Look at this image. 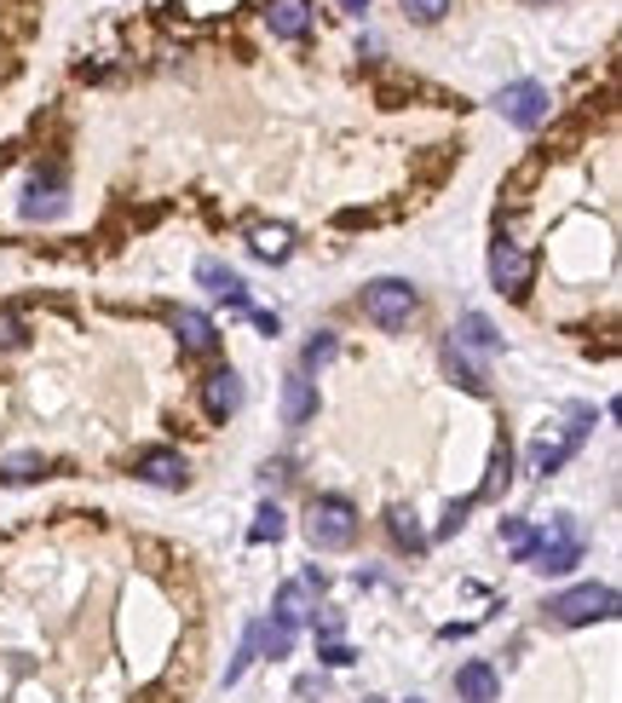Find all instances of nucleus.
Segmentation results:
<instances>
[{
	"mask_svg": "<svg viewBox=\"0 0 622 703\" xmlns=\"http://www.w3.org/2000/svg\"><path fill=\"white\" fill-rule=\"evenodd\" d=\"M455 352H496L501 347V335L490 329V317L485 312H461V324H455V340H450Z\"/></svg>",
	"mask_w": 622,
	"mask_h": 703,
	"instance_id": "f8f14e48",
	"label": "nucleus"
},
{
	"mask_svg": "<svg viewBox=\"0 0 622 703\" xmlns=\"http://www.w3.org/2000/svg\"><path fill=\"white\" fill-rule=\"evenodd\" d=\"M283 531H289V525H283V508H271V501H266V508L254 513V531H248V536H254V542H277Z\"/></svg>",
	"mask_w": 622,
	"mask_h": 703,
	"instance_id": "4be33fe9",
	"label": "nucleus"
},
{
	"mask_svg": "<svg viewBox=\"0 0 622 703\" xmlns=\"http://www.w3.org/2000/svg\"><path fill=\"white\" fill-rule=\"evenodd\" d=\"M404 7V17H415V24H438V17L450 12V0H398Z\"/></svg>",
	"mask_w": 622,
	"mask_h": 703,
	"instance_id": "b1692460",
	"label": "nucleus"
},
{
	"mask_svg": "<svg viewBox=\"0 0 622 703\" xmlns=\"http://www.w3.org/2000/svg\"><path fill=\"white\" fill-rule=\"evenodd\" d=\"M387 519H392V536H398V548H410V554H420V548H427V536H420V525H415V513H410V508H392Z\"/></svg>",
	"mask_w": 622,
	"mask_h": 703,
	"instance_id": "aec40b11",
	"label": "nucleus"
},
{
	"mask_svg": "<svg viewBox=\"0 0 622 703\" xmlns=\"http://www.w3.org/2000/svg\"><path fill=\"white\" fill-rule=\"evenodd\" d=\"M553 622H565V629H582V622H606L617 617V589H606V582H582V589H565L553 599Z\"/></svg>",
	"mask_w": 622,
	"mask_h": 703,
	"instance_id": "7ed1b4c3",
	"label": "nucleus"
},
{
	"mask_svg": "<svg viewBox=\"0 0 622 703\" xmlns=\"http://www.w3.org/2000/svg\"><path fill=\"white\" fill-rule=\"evenodd\" d=\"M473 501H478V496H467V501H450V513H444V525H438V536H455L461 525H467V513H473Z\"/></svg>",
	"mask_w": 622,
	"mask_h": 703,
	"instance_id": "bb28decb",
	"label": "nucleus"
},
{
	"mask_svg": "<svg viewBox=\"0 0 622 703\" xmlns=\"http://www.w3.org/2000/svg\"><path fill=\"white\" fill-rule=\"evenodd\" d=\"M24 324H17V312H7V306H0V352H17V347H24Z\"/></svg>",
	"mask_w": 622,
	"mask_h": 703,
	"instance_id": "393cba45",
	"label": "nucleus"
},
{
	"mask_svg": "<svg viewBox=\"0 0 622 703\" xmlns=\"http://www.w3.org/2000/svg\"><path fill=\"white\" fill-rule=\"evenodd\" d=\"M340 7H346V12H357V17H364V12H369V0H340Z\"/></svg>",
	"mask_w": 622,
	"mask_h": 703,
	"instance_id": "c85d7f7f",
	"label": "nucleus"
},
{
	"mask_svg": "<svg viewBox=\"0 0 622 703\" xmlns=\"http://www.w3.org/2000/svg\"><path fill=\"white\" fill-rule=\"evenodd\" d=\"M455 692H461V703H496L501 698V675L490 669V663H461L455 669Z\"/></svg>",
	"mask_w": 622,
	"mask_h": 703,
	"instance_id": "1a4fd4ad",
	"label": "nucleus"
},
{
	"mask_svg": "<svg viewBox=\"0 0 622 703\" xmlns=\"http://www.w3.org/2000/svg\"><path fill=\"white\" fill-rule=\"evenodd\" d=\"M289 249H294V231L289 226H259L254 231V254L259 259H289Z\"/></svg>",
	"mask_w": 622,
	"mask_h": 703,
	"instance_id": "dca6fc26",
	"label": "nucleus"
},
{
	"mask_svg": "<svg viewBox=\"0 0 622 703\" xmlns=\"http://www.w3.org/2000/svg\"><path fill=\"white\" fill-rule=\"evenodd\" d=\"M266 24L283 41H300L312 29V0H266Z\"/></svg>",
	"mask_w": 622,
	"mask_h": 703,
	"instance_id": "9d476101",
	"label": "nucleus"
},
{
	"mask_svg": "<svg viewBox=\"0 0 622 703\" xmlns=\"http://www.w3.org/2000/svg\"><path fill=\"white\" fill-rule=\"evenodd\" d=\"M444 364H450V375H455V380H461V387H467V392H490V380H485V369H478V364H473L467 352H455V347H444Z\"/></svg>",
	"mask_w": 622,
	"mask_h": 703,
	"instance_id": "a211bd4d",
	"label": "nucleus"
},
{
	"mask_svg": "<svg viewBox=\"0 0 622 703\" xmlns=\"http://www.w3.org/2000/svg\"><path fill=\"white\" fill-rule=\"evenodd\" d=\"M254 640H259V646H266V657H289V652H294V622L271 617L266 629H254Z\"/></svg>",
	"mask_w": 622,
	"mask_h": 703,
	"instance_id": "f3484780",
	"label": "nucleus"
},
{
	"mask_svg": "<svg viewBox=\"0 0 622 703\" xmlns=\"http://www.w3.org/2000/svg\"><path fill=\"white\" fill-rule=\"evenodd\" d=\"M530 254L519 249V243H508V237H496L490 243V283L501 289V294H513V300H525L530 294Z\"/></svg>",
	"mask_w": 622,
	"mask_h": 703,
	"instance_id": "39448f33",
	"label": "nucleus"
},
{
	"mask_svg": "<svg viewBox=\"0 0 622 703\" xmlns=\"http://www.w3.org/2000/svg\"><path fill=\"white\" fill-rule=\"evenodd\" d=\"M317 657H324L329 669H346V663H352V646H340V640H324V652H317Z\"/></svg>",
	"mask_w": 622,
	"mask_h": 703,
	"instance_id": "cd10ccee",
	"label": "nucleus"
},
{
	"mask_svg": "<svg viewBox=\"0 0 622 703\" xmlns=\"http://www.w3.org/2000/svg\"><path fill=\"white\" fill-rule=\"evenodd\" d=\"M364 317L375 329H404L415 317V289L404 283V277H375V283L364 289Z\"/></svg>",
	"mask_w": 622,
	"mask_h": 703,
	"instance_id": "f03ea898",
	"label": "nucleus"
},
{
	"mask_svg": "<svg viewBox=\"0 0 622 703\" xmlns=\"http://www.w3.org/2000/svg\"><path fill=\"white\" fill-rule=\"evenodd\" d=\"M133 473L145 478V485H156V490H185V478H191L185 456H179V450H168V445H150V450H138V456H133Z\"/></svg>",
	"mask_w": 622,
	"mask_h": 703,
	"instance_id": "0eeeda50",
	"label": "nucleus"
},
{
	"mask_svg": "<svg viewBox=\"0 0 622 703\" xmlns=\"http://www.w3.org/2000/svg\"><path fill=\"white\" fill-rule=\"evenodd\" d=\"M277 617L294 622V629L312 617V611H306V582H283V594H277Z\"/></svg>",
	"mask_w": 622,
	"mask_h": 703,
	"instance_id": "6ab92c4d",
	"label": "nucleus"
},
{
	"mask_svg": "<svg viewBox=\"0 0 622 703\" xmlns=\"http://www.w3.org/2000/svg\"><path fill=\"white\" fill-rule=\"evenodd\" d=\"M312 415H317V387L306 375H289L283 380V427H306Z\"/></svg>",
	"mask_w": 622,
	"mask_h": 703,
	"instance_id": "9b49d317",
	"label": "nucleus"
},
{
	"mask_svg": "<svg viewBox=\"0 0 622 703\" xmlns=\"http://www.w3.org/2000/svg\"><path fill=\"white\" fill-rule=\"evenodd\" d=\"M196 283L214 289L219 300H231V306H243V277H236L225 259H203V266H196Z\"/></svg>",
	"mask_w": 622,
	"mask_h": 703,
	"instance_id": "4468645a",
	"label": "nucleus"
},
{
	"mask_svg": "<svg viewBox=\"0 0 622 703\" xmlns=\"http://www.w3.org/2000/svg\"><path fill=\"white\" fill-rule=\"evenodd\" d=\"M501 536H508L513 559H530V548H536V531L525 525V519H501Z\"/></svg>",
	"mask_w": 622,
	"mask_h": 703,
	"instance_id": "412c9836",
	"label": "nucleus"
},
{
	"mask_svg": "<svg viewBox=\"0 0 622 703\" xmlns=\"http://www.w3.org/2000/svg\"><path fill=\"white\" fill-rule=\"evenodd\" d=\"M52 461L47 456H0V485H29V478H47Z\"/></svg>",
	"mask_w": 622,
	"mask_h": 703,
	"instance_id": "2eb2a0df",
	"label": "nucleus"
},
{
	"mask_svg": "<svg viewBox=\"0 0 622 703\" xmlns=\"http://www.w3.org/2000/svg\"><path fill=\"white\" fill-rule=\"evenodd\" d=\"M508 478H513V450H508V438H501V445H496V461H490V478H485V490H478V496L501 490Z\"/></svg>",
	"mask_w": 622,
	"mask_h": 703,
	"instance_id": "5701e85b",
	"label": "nucleus"
},
{
	"mask_svg": "<svg viewBox=\"0 0 622 703\" xmlns=\"http://www.w3.org/2000/svg\"><path fill=\"white\" fill-rule=\"evenodd\" d=\"M306 536H312L317 554L352 548V536H357V508H352L346 496H312V508H306Z\"/></svg>",
	"mask_w": 622,
	"mask_h": 703,
	"instance_id": "f257e3e1",
	"label": "nucleus"
},
{
	"mask_svg": "<svg viewBox=\"0 0 622 703\" xmlns=\"http://www.w3.org/2000/svg\"><path fill=\"white\" fill-rule=\"evenodd\" d=\"M203 410H208L214 421H225V415L243 410V380H236V369H214V375H208V387H203Z\"/></svg>",
	"mask_w": 622,
	"mask_h": 703,
	"instance_id": "6e6552de",
	"label": "nucleus"
},
{
	"mask_svg": "<svg viewBox=\"0 0 622 703\" xmlns=\"http://www.w3.org/2000/svg\"><path fill=\"white\" fill-rule=\"evenodd\" d=\"M329 357H334V335L324 329V335H317V340H306V369H324Z\"/></svg>",
	"mask_w": 622,
	"mask_h": 703,
	"instance_id": "a878e982",
	"label": "nucleus"
},
{
	"mask_svg": "<svg viewBox=\"0 0 622 703\" xmlns=\"http://www.w3.org/2000/svg\"><path fill=\"white\" fill-rule=\"evenodd\" d=\"M496 110L508 116L513 128H541L548 122V87L541 82H513V87L496 93Z\"/></svg>",
	"mask_w": 622,
	"mask_h": 703,
	"instance_id": "423d86ee",
	"label": "nucleus"
},
{
	"mask_svg": "<svg viewBox=\"0 0 622 703\" xmlns=\"http://www.w3.org/2000/svg\"><path fill=\"white\" fill-rule=\"evenodd\" d=\"M530 559H536V571H541V577H559V571H571L576 559H582V536H576V525H571V519H553V525L536 536Z\"/></svg>",
	"mask_w": 622,
	"mask_h": 703,
	"instance_id": "20e7f679",
	"label": "nucleus"
},
{
	"mask_svg": "<svg viewBox=\"0 0 622 703\" xmlns=\"http://www.w3.org/2000/svg\"><path fill=\"white\" fill-rule=\"evenodd\" d=\"M173 335L185 340V352H214V347H219V329L208 324L203 312H191V306L173 312Z\"/></svg>",
	"mask_w": 622,
	"mask_h": 703,
	"instance_id": "ddd939ff",
	"label": "nucleus"
},
{
	"mask_svg": "<svg viewBox=\"0 0 622 703\" xmlns=\"http://www.w3.org/2000/svg\"><path fill=\"white\" fill-rule=\"evenodd\" d=\"M536 7H541V0H536Z\"/></svg>",
	"mask_w": 622,
	"mask_h": 703,
	"instance_id": "c756f323",
	"label": "nucleus"
}]
</instances>
